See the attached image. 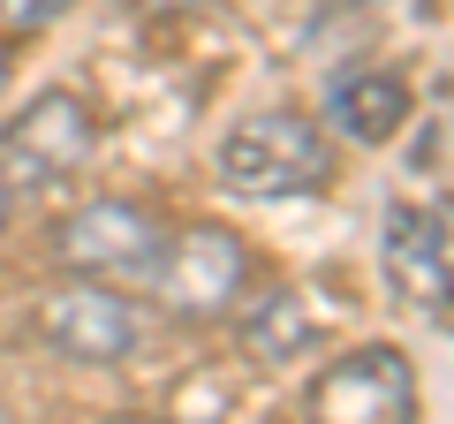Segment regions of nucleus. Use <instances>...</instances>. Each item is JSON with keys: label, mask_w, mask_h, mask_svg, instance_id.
<instances>
[{"label": "nucleus", "mask_w": 454, "mask_h": 424, "mask_svg": "<svg viewBox=\"0 0 454 424\" xmlns=\"http://www.w3.org/2000/svg\"><path fill=\"white\" fill-rule=\"evenodd\" d=\"M250 250L235 228H220V220H197V228L167 235L160 250V273H152V295H160L175 318H227V310L243 303L250 288Z\"/></svg>", "instance_id": "5"}, {"label": "nucleus", "mask_w": 454, "mask_h": 424, "mask_svg": "<svg viewBox=\"0 0 454 424\" xmlns=\"http://www.w3.org/2000/svg\"><path fill=\"white\" fill-rule=\"evenodd\" d=\"M303 424H417V364L394 342H364L318 364L303 387Z\"/></svg>", "instance_id": "4"}, {"label": "nucleus", "mask_w": 454, "mask_h": 424, "mask_svg": "<svg viewBox=\"0 0 454 424\" xmlns=\"http://www.w3.org/2000/svg\"><path fill=\"white\" fill-rule=\"evenodd\" d=\"M98 160V114L76 91H38L0 122V182L8 190H61Z\"/></svg>", "instance_id": "3"}, {"label": "nucleus", "mask_w": 454, "mask_h": 424, "mask_svg": "<svg viewBox=\"0 0 454 424\" xmlns=\"http://www.w3.org/2000/svg\"><path fill=\"white\" fill-rule=\"evenodd\" d=\"M38 334H46V349H61L68 364H121L145 342V310L129 303V288L61 280V288L38 295Z\"/></svg>", "instance_id": "6"}, {"label": "nucleus", "mask_w": 454, "mask_h": 424, "mask_svg": "<svg viewBox=\"0 0 454 424\" xmlns=\"http://www.w3.org/2000/svg\"><path fill=\"white\" fill-rule=\"evenodd\" d=\"M243 342H250V357H258V364H295L310 342H318L310 295H295V288H273V295H258V303L243 310Z\"/></svg>", "instance_id": "9"}, {"label": "nucleus", "mask_w": 454, "mask_h": 424, "mask_svg": "<svg viewBox=\"0 0 454 424\" xmlns=\"http://www.w3.org/2000/svg\"><path fill=\"white\" fill-rule=\"evenodd\" d=\"M227 197H250V205H288V197H318L333 190V145L310 114L288 106H265V114L235 122L212 152Z\"/></svg>", "instance_id": "1"}, {"label": "nucleus", "mask_w": 454, "mask_h": 424, "mask_svg": "<svg viewBox=\"0 0 454 424\" xmlns=\"http://www.w3.org/2000/svg\"><path fill=\"white\" fill-rule=\"evenodd\" d=\"M0 424H8V409H0Z\"/></svg>", "instance_id": "13"}, {"label": "nucleus", "mask_w": 454, "mask_h": 424, "mask_svg": "<svg viewBox=\"0 0 454 424\" xmlns=\"http://www.w3.org/2000/svg\"><path fill=\"white\" fill-rule=\"evenodd\" d=\"M152 8H182V0H152Z\"/></svg>", "instance_id": "12"}, {"label": "nucleus", "mask_w": 454, "mask_h": 424, "mask_svg": "<svg viewBox=\"0 0 454 424\" xmlns=\"http://www.w3.org/2000/svg\"><path fill=\"white\" fill-rule=\"evenodd\" d=\"M160 250H167V228L137 197H91L53 228V258L76 280H106V288H152Z\"/></svg>", "instance_id": "2"}, {"label": "nucleus", "mask_w": 454, "mask_h": 424, "mask_svg": "<svg viewBox=\"0 0 454 424\" xmlns=\"http://www.w3.org/2000/svg\"><path fill=\"white\" fill-rule=\"evenodd\" d=\"M68 8H76V0H0V23H8V31H46Z\"/></svg>", "instance_id": "10"}, {"label": "nucleus", "mask_w": 454, "mask_h": 424, "mask_svg": "<svg viewBox=\"0 0 454 424\" xmlns=\"http://www.w3.org/2000/svg\"><path fill=\"white\" fill-rule=\"evenodd\" d=\"M8 220H16V190L0 182V235H8Z\"/></svg>", "instance_id": "11"}, {"label": "nucleus", "mask_w": 454, "mask_h": 424, "mask_svg": "<svg viewBox=\"0 0 454 424\" xmlns=\"http://www.w3.org/2000/svg\"><path fill=\"white\" fill-rule=\"evenodd\" d=\"M325 122H333L348 145H394L409 122V83L394 76V68H348V76H333V91H325Z\"/></svg>", "instance_id": "8"}, {"label": "nucleus", "mask_w": 454, "mask_h": 424, "mask_svg": "<svg viewBox=\"0 0 454 424\" xmlns=\"http://www.w3.org/2000/svg\"><path fill=\"white\" fill-rule=\"evenodd\" d=\"M379 273H387L394 303L454 326V250L424 205H387V228H379Z\"/></svg>", "instance_id": "7"}]
</instances>
